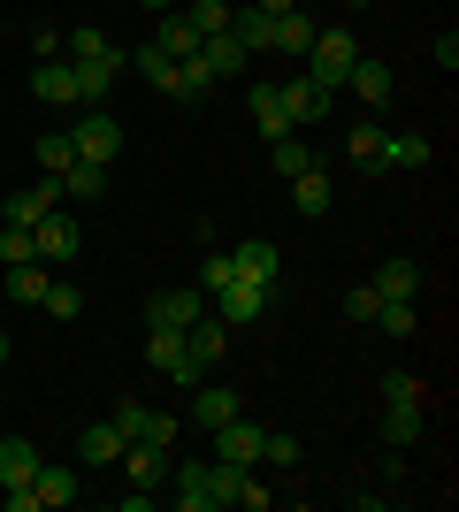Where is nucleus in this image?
<instances>
[{
  "mask_svg": "<svg viewBox=\"0 0 459 512\" xmlns=\"http://www.w3.org/2000/svg\"><path fill=\"white\" fill-rule=\"evenodd\" d=\"M184 23H192L199 39H215V31H230V0H192V8H184Z\"/></svg>",
  "mask_w": 459,
  "mask_h": 512,
  "instance_id": "nucleus-37",
  "label": "nucleus"
},
{
  "mask_svg": "<svg viewBox=\"0 0 459 512\" xmlns=\"http://www.w3.org/2000/svg\"><path fill=\"white\" fill-rule=\"evenodd\" d=\"M352 62H360V39L352 31H314V46H306V69L299 77H314L322 92H337L352 77Z\"/></svg>",
  "mask_w": 459,
  "mask_h": 512,
  "instance_id": "nucleus-1",
  "label": "nucleus"
},
{
  "mask_svg": "<svg viewBox=\"0 0 459 512\" xmlns=\"http://www.w3.org/2000/svg\"><path fill=\"white\" fill-rule=\"evenodd\" d=\"M108 421L123 428V444H176V436H184V421H169V413H153V406H138V398H123Z\"/></svg>",
  "mask_w": 459,
  "mask_h": 512,
  "instance_id": "nucleus-4",
  "label": "nucleus"
},
{
  "mask_svg": "<svg viewBox=\"0 0 459 512\" xmlns=\"http://www.w3.org/2000/svg\"><path fill=\"white\" fill-rule=\"evenodd\" d=\"M306 169H322V146L306 138V130H284V138H268V176H306Z\"/></svg>",
  "mask_w": 459,
  "mask_h": 512,
  "instance_id": "nucleus-11",
  "label": "nucleus"
},
{
  "mask_svg": "<svg viewBox=\"0 0 459 512\" xmlns=\"http://www.w3.org/2000/svg\"><path fill=\"white\" fill-rule=\"evenodd\" d=\"M375 321H383V337H414V329H421L414 299H383V306H375Z\"/></svg>",
  "mask_w": 459,
  "mask_h": 512,
  "instance_id": "nucleus-39",
  "label": "nucleus"
},
{
  "mask_svg": "<svg viewBox=\"0 0 459 512\" xmlns=\"http://www.w3.org/2000/svg\"><path fill=\"white\" fill-rule=\"evenodd\" d=\"M46 314H54V321H77V314H85V291H77V283H62V276H54V283H46Z\"/></svg>",
  "mask_w": 459,
  "mask_h": 512,
  "instance_id": "nucleus-38",
  "label": "nucleus"
},
{
  "mask_svg": "<svg viewBox=\"0 0 459 512\" xmlns=\"http://www.w3.org/2000/svg\"><path fill=\"white\" fill-rule=\"evenodd\" d=\"M131 62H138V77H146V85H169V69H176V62H169V54H161V46H153V39L138 46Z\"/></svg>",
  "mask_w": 459,
  "mask_h": 512,
  "instance_id": "nucleus-43",
  "label": "nucleus"
},
{
  "mask_svg": "<svg viewBox=\"0 0 459 512\" xmlns=\"http://www.w3.org/2000/svg\"><path fill=\"white\" fill-rule=\"evenodd\" d=\"M199 314H207V291H199V283H184V291H153V299H146V329H192Z\"/></svg>",
  "mask_w": 459,
  "mask_h": 512,
  "instance_id": "nucleus-6",
  "label": "nucleus"
},
{
  "mask_svg": "<svg viewBox=\"0 0 459 512\" xmlns=\"http://www.w3.org/2000/svg\"><path fill=\"white\" fill-rule=\"evenodd\" d=\"M383 169H429V138H421V130H398L391 146H383Z\"/></svg>",
  "mask_w": 459,
  "mask_h": 512,
  "instance_id": "nucleus-34",
  "label": "nucleus"
},
{
  "mask_svg": "<svg viewBox=\"0 0 459 512\" xmlns=\"http://www.w3.org/2000/svg\"><path fill=\"white\" fill-rule=\"evenodd\" d=\"M238 390H222V383H192V428H222V421H238Z\"/></svg>",
  "mask_w": 459,
  "mask_h": 512,
  "instance_id": "nucleus-18",
  "label": "nucleus"
},
{
  "mask_svg": "<svg viewBox=\"0 0 459 512\" xmlns=\"http://www.w3.org/2000/svg\"><path fill=\"white\" fill-rule=\"evenodd\" d=\"M383 398H421V383L406 375V367H391V375H383Z\"/></svg>",
  "mask_w": 459,
  "mask_h": 512,
  "instance_id": "nucleus-46",
  "label": "nucleus"
},
{
  "mask_svg": "<svg viewBox=\"0 0 459 512\" xmlns=\"http://www.w3.org/2000/svg\"><path fill=\"white\" fill-rule=\"evenodd\" d=\"M31 100L77 107V69H69V62H39V69H31Z\"/></svg>",
  "mask_w": 459,
  "mask_h": 512,
  "instance_id": "nucleus-20",
  "label": "nucleus"
},
{
  "mask_svg": "<svg viewBox=\"0 0 459 512\" xmlns=\"http://www.w3.org/2000/svg\"><path fill=\"white\" fill-rule=\"evenodd\" d=\"M39 474V444L31 436H0V490H31Z\"/></svg>",
  "mask_w": 459,
  "mask_h": 512,
  "instance_id": "nucleus-17",
  "label": "nucleus"
},
{
  "mask_svg": "<svg viewBox=\"0 0 459 512\" xmlns=\"http://www.w3.org/2000/svg\"><path fill=\"white\" fill-rule=\"evenodd\" d=\"M276 85H284V115H291V130H306V123H329L337 92H322L314 77H276Z\"/></svg>",
  "mask_w": 459,
  "mask_h": 512,
  "instance_id": "nucleus-9",
  "label": "nucleus"
},
{
  "mask_svg": "<svg viewBox=\"0 0 459 512\" xmlns=\"http://www.w3.org/2000/svg\"><path fill=\"white\" fill-rule=\"evenodd\" d=\"M352 92H360V100L375 107V115H383V100H391V69L383 62H368V54H360V62H352V77H345Z\"/></svg>",
  "mask_w": 459,
  "mask_h": 512,
  "instance_id": "nucleus-33",
  "label": "nucleus"
},
{
  "mask_svg": "<svg viewBox=\"0 0 459 512\" xmlns=\"http://www.w3.org/2000/svg\"><path fill=\"white\" fill-rule=\"evenodd\" d=\"M421 428H429L421 421V398H383V444L406 451V444H421Z\"/></svg>",
  "mask_w": 459,
  "mask_h": 512,
  "instance_id": "nucleus-19",
  "label": "nucleus"
},
{
  "mask_svg": "<svg viewBox=\"0 0 459 512\" xmlns=\"http://www.w3.org/2000/svg\"><path fill=\"white\" fill-rule=\"evenodd\" d=\"M368 283H375V299H414V291H421V268L391 253V260H383V268H375Z\"/></svg>",
  "mask_w": 459,
  "mask_h": 512,
  "instance_id": "nucleus-30",
  "label": "nucleus"
},
{
  "mask_svg": "<svg viewBox=\"0 0 459 512\" xmlns=\"http://www.w3.org/2000/svg\"><path fill=\"white\" fill-rule=\"evenodd\" d=\"M31 54H39V62H54V54H62V31H54V23H39V31H31Z\"/></svg>",
  "mask_w": 459,
  "mask_h": 512,
  "instance_id": "nucleus-45",
  "label": "nucleus"
},
{
  "mask_svg": "<svg viewBox=\"0 0 459 512\" xmlns=\"http://www.w3.org/2000/svg\"><path fill=\"white\" fill-rule=\"evenodd\" d=\"M207 436H215V459H222V467H261V436H268L261 421H245V413H238V421L207 428Z\"/></svg>",
  "mask_w": 459,
  "mask_h": 512,
  "instance_id": "nucleus-7",
  "label": "nucleus"
},
{
  "mask_svg": "<svg viewBox=\"0 0 459 512\" xmlns=\"http://www.w3.org/2000/svg\"><path fill=\"white\" fill-rule=\"evenodd\" d=\"M54 207H62V176H46V184H23V192H8L0 222H16V230H31V222H46Z\"/></svg>",
  "mask_w": 459,
  "mask_h": 512,
  "instance_id": "nucleus-10",
  "label": "nucleus"
},
{
  "mask_svg": "<svg viewBox=\"0 0 459 512\" xmlns=\"http://www.w3.org/2000/svg\"><path fill=\"white\" fill-rule=\"evenodd\" d=\"M31 497H39V512L77 505V467H46V459H39V474H31Z\"/></svg>",
  "mask_w": 459,
  "mask_h": 512,
  "instance_id": "nucleus-22",
  "label": "nucleus"
},
{
  "mask_svg": "<svg viewBox=\"0 0 459 512\" xmlns=\"http://www.w3.org/2000/svg\"><path fill=\"white\" fill-rule=\"evenodd\" d=\"M306 46H314V23H306V8H284V16H276V39H268V54L306 62Z\"/></svg>",
  "mask_w": 459,
  "mask_h": 512,
  "instance_id": "nucleus-25",
  "label": "nucleus"
},
{
  "mask_svg": "<svg viewBox=\"0 0 459 512\" xmlns=\"http://www.w3.org/2000/svg\"><path fill=\"white\" fill-rule=\"evenodd\" d=\"M62 54L69 62H100V54H115L108 31H92V23H77V31H62Z\"/></svg>",
  "mask_w": 459,
  "mask_h": 512,
  "instance_id": "nucleus-35",
  "label": "nucleus"
},
{
  "mask_svg": "<svg viewBox=\"0 0 459 512\" xmlns=\"http://www.w3.org/2000/svg\"><path fill=\"white\" fill-rule=\"evenodd\" d=\"M253 8H261V16H284V8H299V0H253Z\"/></svg>",
  "mask_w": 459,
  "mask_h": 512,
  "instance_id": "nucleus-47",
  "label": "nucleus"
},
{
  "mask_svg": "<svg viewBox=\"0 0 459 512\" xmlns=\"http://www.w3.org/2000/svg\"><path fill=\"white\" fill-rule=\"evenodd\" d=\"M261 459H268V467H299L306 451H299V436H284V428H268V436H261Z\"/></svg>",
  "mask_w": 459,
  "mask_h": 512,
  "instance_id": "nucleus-40",
  "label": "nucleus"
},
{
  "mask_svg": "<svg viewBox=\"0 0 459 512\" xmlns=\"http://www.w3.org/2000/svg\"><path fill=\"white\" fill-rule=\"evenodd\" d=\"M337 306H345V321H375V306H383V299H375V283H352Z\"/></svg>",
  "mask_w": 459,
  "mask_h": 512,
  "instance_id": "nucleus-44",
  "label": "nucleus"
},
{
  "mask_svg": "<svg viewBox=\"0 0 459 512\" xmlns=\"http://www.w3.org/2000/svg\"><path fill=\"white\" fill-rule=\"evenodd\" d=\"M383 146H391V130H383V123H352L345 130V153L360 161V169H375V176H383Z\"/></svg>",
  "mask_w": 459,
  "mask_h": 512,
  "instance_id": "nucleus-32",
  "label": "nucleus"
},
{
  "mask_svg": "<svg viewBox=\"0 0 459 512\" xmlns=\"http://www.w3.org/2000/svg\"><path fill=\"white\" fill-rule=\"evenodd\" d=\"M169 444H123V474H131V490H161L169 482Z\"/></svg>",
  "mask_w": 459,
  "mask_h": 512,
  "instance_id": "nucleus-14",
  "label": "nucleus"
},
{
  "mask_svg": "<svg viewBox=\"0 0 459 512\" xmlns=\"http://www.w3.org/2000/svg\"><path fill=\"white\" fill-rule=\"evenodd\" d=\"M199 62L215 69V85H222V77H245V69H253V54H245L230 31H215V39H199Z\"/></svg>",
  "mask_w": 459,
  "mask_h": 512,
  "instance_id": "nucleus-24",
  "label": "nucleus"
},
{
  "mask_svg": "<svg viewBox=\"0 0 459 512\" xmlns=\"http://www.w3.org/2000/svg\"><path fill=\"white\" fill-rule=\"evenodd\" d=\"M230 260H238V276H253V283H276V276H284V253H276L268 237H245Z\"/></svg>",
  "mask_w": 459,
  "mask_h": 512,
  "instance_id": "nucleus-26",
  "label": "nucleus"
},
{
  "mask_svg": "<svg viewBox=\"0 0 459 512\" xmlns=\"http://www.w3.org/2000/svg\"><path fill=\"white\" fill-rule=\"evenodd\" d=\"M230 276H238V260H230V253H207V260H199V291H207V299H215Z\"/></svg>",
  "mask_w": 459,
  "mask_h": 512,
  "instance_id": "nucleus-41",
  "label": "nucleus"
},
{
  "mask_svg": "<svg viewBox=\"0 0 459 512\" xmlns=\"http://www.w3.org/2000/svg\"><path fill=\"white\" fill-rule=\"evenodd\" d=\"M184 352H192L199 375H207V367H222V352H230V321H222V314H199L192 329H184Z\"/></svg>",
  "mask_w": 459,
  "mask_h": 512,
  "instance_id": "nucleus-13",
  "label": "nucleus"
},
{
  "mask_svg": "<svg viewBox=\"0 0 459 512\" xmlns=\"http://www.w3.org/2000/svg\"><path fill=\"white\" fill-rule=\"evenodd\" d=\"M146 367H161V375H169V383H207V375H199L192 367V352H184V329H146Z\"/></svg>",
  "mask_w": 459,
  "mask_h": 512,
  "instance_id": "nucleus-5",
  "label": "nucleus"
},
{
  "mask_svg": "<svg viewBox=\"0 0 459 512\" xmlns=\"http://www.w3.org/2000/svg\"><path fill=\"white\" fill-rule=\"evenodd\" d=\"M245 107H253V123H261V138H284V130H291V115H284V85H276V77H253Z\"/></svg>",
  "mask_w": 459,
  "mask_h": 512,
  "instance_id": "nucleus-16",
  "label": "nucleus"
},
{
  "mask_svg": "<svg viewBox=\"0 0 459 512\" xmlns=\"http://www.w3.org/2000/svg\"><path fill=\"white\" fill-rule=\"evenodd\" d=\"M329 199H337V192H329V169H306V176H291V207H299L306 222H322V214H329Z\"/></svg>",
  "mask_w": 459,
  "mask_h": 512,
  "instance_id": "nucleus-29",
  "label": "nucleus"
},
{
  "mask_svg": "<svg viewBox=\"0 0 459 512\" xmlns=\"http://www.w3.org/2000/svg\"><path fill=\"white\" fill-rule=\"evenodd\" d=\"M0 360H8V337H0Z\"/></svg>",
  "mask_w": 459,
  "mask_h": 512,
  "instance_id": "nucleus-50",
  "label": "nucleus"
},
{
  "mask_svg": "<svg viewBox=\"0 0 459 512\" xmlns=\"http://www.w3.org/2000/svg\"><path fill=\"white\" fill-rule=\"evenodd\" d=\"M230 39H238L245 54H253V62H268V39H276V16H261L253 0H238V8H230Z\"/></svg>",
  "mask_w": 459,
  "mask_h": 512,
  "instance_id": "nucleus-15",
  "label": "nucleus"
},
{
  "mask_svg": "<svg viewBox=\"0 0 459 512\" xmlns=\"http://www.w3.org/2000/svg\"><path fill=\"white\" fill-rule=\"evenodd\" d=\"M69 146H77V161H100V169H108L115 153H123V123H115L108 107H92L85 123H69Z\"/></svg>",
  "mask_w": 459,
  "mask_h": 512,
  "instance_id": "nucleus-3",
  "label": "nucleus"
},
{
  "mask_svg": "<svg viewBox=\"0 0 459 512\" xmlns=\"http://www.w3.org/2000/svg\"><path fill=\"white\" fill-rule=\"evenodd\" d=\"M138 8H153V16H169V8H176V0H138Z\"/></svg>",
  "mask_w": 459,
  "mask_h": 512,
  "instance_id": "nucleus-48",
  "label": "nucleus"
},
{
  "mask_svg": "<svg viewBox=\"0 0 459 512\" xmlns=\"http://www.w3.org/2000/svg\"><path fill=\"white\" fill-rule=\"evenodd\" d=\"M31 161H39V169H46V176H62V169H69V161H77V146H69V130H46L39 146H31Z\"/></svg>",
  "mask_w": 459,
  "mask_h": 512,
  "instance_id": "nucleus-36",
  "label": "nucleus"
},
{
  "mask_svg": "<svg viewBox=\"0 0 459 512\" xmlns=\"http://www.w3.org/2000/svg\"><path fill=\"white\" fill-rule=\"evenodd\" d=\"M16 260H39V253H31V230L0 222V268H16Z\"/></svg>",
  "mask_w": 459,
  "mask_h": 512,
  "instance_id": "nucleus-42",
  "label": "nucleus"
},
{
  "mask_svg": "<svg viewBox=\"0 0 459 512\" xmlns=\"http://www.w3.org/2000/svg\"><path fill=\"white\" fill-rule=\"evenodd\" d=\"M153 46H161L169 62H192V54H199V31H192V23H184V8H169V16H161V31H153Z\"/></svg>",
  "mask_w": 459,
  "mask_h": 512,
  "instance_id": "nucleus-31",
  "label": "nucleus"
},
{
  "mask_svg": "<svg viewBox=\"0 0 459 512\" xmlns=\"http://www.w3.org/2000/svg\"><path fill=\"white\" fill-rule=\"evenodd\" d=\"M161 92H169L176 107H199L207 92H215V69H207V62L192 54V62H176V69H169V85H161Z\"/></svg>",
  "mask_w": 459,
  "mask_h": 512,
  "instance_id": "nucleus-21",
  "label": "nucleus"
},
{
  "mask_svg": "<svg viewBox=\"0 0 459 512\" xmlns=\"http://www.w3.org/2000/svg\"><path fill=\"white\" fill-rule=\"evenodd\" d=\"M345 8H375V0H345Z\"/></svg>",
  "mask_w": 459,
  "mask_h": 512,
  "instance_id": "nucleus-49",
  "label": "nucleus"
},
{
  "mask_svg": "<svg viewBox=\"0 0 459 512\" xmlns=\"http://www.w3.org/2000/svg\"><path fill=\"white\" fill-rule=\"evenodd\" d=\"M69 69H77V100H85V107H100V100L115 92V77L131 69V54L115 46V54H100V62H69Z\"/></svg>",
  "mask_w": 459,
  "mask_h": 512,
  "instance_id": "nucleus-12",
  "label": "nucleus"
},
{
  "mask_svg": "<svg viewBox=\"0 0 459 512\" xmlns=\"http://www.w3.org/2000/svg\"><path fill=\"white\" fill-rule=\"evenodd\" d=\"M123 459V428L115 421H92L85 436H77V467H115Z\"/></svg>",
  "mask_w": 459,
  "mask_h": 512,
  "instance_id": "nucleus-23",
  "label": "nucleus"
},
{
  "mask_svg": "<svg viewBox=\"0 0 459 512\" xmlns=\"http://www.w3.org/2000/svg\"><path fill=\"white\" fill-rule=\"evenodd\" d=\"M46 283H54V268H46V260H16V268H8V306H39Z\"/></svg>",
  "mask_w": 459,
  "mask_h": 512,
  "instance_id": "nucleus-27",
  "label": "nucleus"
},
{
  "mask_svg": "<svg viewBox=\"0 0 459 512\" xmlns=\"http://www.w3.org/2000/svg\"><path fill=\"white\" fill-rule=\"evenodd\" d=\"M77 245H85V237H77V222H69L62 207L46 214V222H31V253H39L46 268H69V260H77Z\"/></svg>",
  "mask_w": 459,
  "mask_h": 512,
  "instance_id": "nucleus-8",
  "label": "nucleus"
},
{
  "mask_svg": "<svg viewBox=\"0 0 459 512\" xmlns=\"http://www.w3.org/2000/svg\"><path fill=\"white\" fill-rule=\"evenodd\" d=\"M268 306H276V283H253V276H230L215 291V299H207V314H222L230 321V329H245V321H261Z\"/></svg>",
  "mask_w": 459,
  "mask_h": 512,
  "instance_id": "nucleus-2",
  "label": "nucleus"
},
{
  "mask_svg": "<svg viewBox=\"0 0 459 512\" xmlns=\"http://www.w3.org/2000/svg\"><path fill=\"white\" fill-rule=\"evenodd\" d=\"M108 184H115V176L100 169V161H69V169H62V199H85V207H92V199H108Z\"/></svg>",
  "mask_w": 459,
  "mask_h": 512,
  "instance_id": "nucleus-28",
  "label": "nucleus"
}]
</instances>
